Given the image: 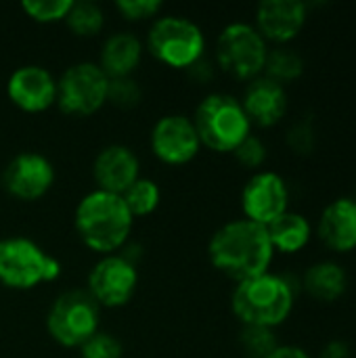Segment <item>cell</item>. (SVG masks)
<instances>
[{
	"label": "cell",
	"mask_w": 356,
	"mask_h": 358,
	"mask_svg": "<svg viewBox=\"0 0 356 358\" xmlns=\"http://www.w3.org/2000/svg\"><path fill=\"white\" fill-rule=\"evenodd\" d=\"M269 46L260 31L250 23L227 25L216 42L218 65L237 80H254L264 71Z\"/></svg>",
	"instance_id": "8"
},
{
	"label": "cell",
	"mask_w": 356,
	"mask_h": 358,
	"mask_svg": "<svg viewBox=\"0 0 356 358\" xmlns=\"http://www.w3.org/2000/svg\"><path fill=\"white\" fill-rule=\"evenodd\" d=\"M126 208L130 210L132 218H145L149 214H153L162 201V191L157 187V182L149 180V178H138L134 185H130L124 195H122Z\"/></svg>",
	"instance_id": "23"
},
{
	"label": "cell",
	"mask_w": 356,
	"mask_h": 358,
	"mask_svg": "<svg viewBox=\"0 0 356 358\" xmlns=\"http://www.w3.org/2000/svg\"><path fill=\"white\" fill-rule=\"evenodd\" d=\"M6 96L25 113H42L57 103V80L40 65H23L10 73Z\"/></svg>",
	"instance_id": "14"
},
{
	"label": "cell",
	"mask_w": 356,
	"mask_h": 358,
	"mask_svg": "<svg viewBox=\"0 0 356 358\" xmlns=\"http://www.w3.org/2000/svg\"><path fill=\"white\" fill-rule=\"evenodd\" d=\"M115 8L126 21H145L157 17L164 4L159 0H118Z\"/></svg>",
	"instance_id": "29"
},
{
	"label": "cell",
	"mask_w": 356,
	"mask_h": 358,
	"mask_svg": "<svg viewBox=\"0 0 356 358\" xmlns=\"http://www.w3.org/2000/svg\"><path fill=\"white\" fill-rule=\"evenodd\" d=\"M73 0H23L21 8L23 13L38 21V23H55L65 21Z\"/></svg>",
	"instance_id": "25"
},
{
	"label": "cell",
	"mask_w": 356,
	"mask_h": 358,
	"mask_svg": "<svg viewBox=\"0 0 356 358\" xmlns=\"http://www.w3.org/2000/svg\"><path fill=\"white\" fill-rule=\"evenodd\" d=\"M92 174L101 191L124 195V191L141 178V162L130 147L109 145L97 155Z\"/></svg>",
	"instance_id": "16"
},
{
	"label": "cell",
	"mask_w": 356,
	"mask_h": 358,
	"mask_svg": "<svg viewBox=\"0 0 356 358\" xmlns=\"http://www.w3.org/2000/svg\"><path fill=\"white\" fill-rule=\"evenodd\" d=\"M138 285L134 262L124 254L103 256L88 275V294L99 308L126 306Z\"/></svg>",
	"instance_id": "10"
},
{
	"label": "cell",
	"mask_w": 356,
	"mask_h": 358,
	"mask_svg": "<svg viewBox=\"0 0 356 358\" xmlns=\"http://www.w3.org/2000/svg\"><path fill=\"white\" fill-rule=\"evenodd\" d=\"M99 304L88 292L61 294L46 315L48 336L65 348H82L99 329Z\"/></svg>",
	"instance_id": "7"
},
{
	"label": "cell",
	"mask_w": 356,
	"mask_h": 358,
	"mask_svg": "<svg viewBox=\"0 0 356 358\" xmlns=\"http://www.w3.org/2000/svg\"><path fill=\"white\" fill-rule=\"evenodd\" d=\"M61 264L27 237L0 239V283L8 289L27 292L59 279Z\"/></svg>",
	"instance_id": "5"
},
{
	"label": "cell",
	"mask_w": 356,
	"mask_h": 358,
	"mask_svg": "<svg viewBox=\"0 0 356 358\" xmlns=\"http://www.w3.org/2000/svg\"><path fill=\"white\" fill-rule=\"evenodd\" d=\"M355 201H356V197H355Z\"/></svg>",
	"instance_id": "34"
},
{
	"label": "cell",
	"mask_w": 356,
	"mask_h": 358,
	"mask_svg": "<svg viewBox=\"0 0 356 358\" xmlns=\"http://www.w3.org/2000/svg\"><path fill=\"white\" fill-rule=\"evenodd\" d=\"M304 289L319 302H336L346 292V273L336 262H317L304 275Z\"/></svg>",
	"instance_id": "21"
},
{
	"label": "cell",
	"mask_w": 356,
	"mask_h": 358,
	"mask_svg": "<svg viewBox=\"0 0 356 358\" xmlns=\"http://www.w3.org/2000/svg\"><path fill=\"white\" fill-rule=\"evenodd\" d=\"M143 57V42L130 31L111 34L101 46V61L97 63L103 73L113 78H132Z\"/></svg>",
	"instance_id": "19"
},
{
	"label": "cell",
	"mask_w": 356,
	"mask_h": 358,
	"mask_svg": "<svg viewBox=\"0 0 356 358\" xmlns=\"http://www.w3.org/2000/svg\"><path fill=\"white\" fill-rule=\"evenodd\" d=\"M109 78L97 63H76L57 80V105L73 117L94 115L107 103Z\"/></svg>",
	"instance_id": "9"
},
{
	"label": "cell",
	"mask_w": 356,
	"mask_h": 358,
	"mask_svg": "<svg viewBox=\"0 0 356 358\" xmlns=\"http://www.w3.org/2000/svg\"><path fill=\"white\" fill-rule=\"evenodd\" d=\"M65 23L69 25V29L80 36V38H90V36H97L103 25H105V15L101 10L99 4L94 2H73L67 17H65Z\"/></svg>",
	"instance_id": "24"
},
{
	"label": "cell",
	"mask_w": 356,
	"mask_h": 358,
	"mask_svg": "<svg viewBox=\"0 0 356 358\" xmlns=\"http://www.w3.org/2000/svg\"><path fill=\"white\" fill-rule=\"evenodd\" d=\"M124 348L118 338L105 331H97L82 348L80 357L82 358H122Z\"/></svg>",
	"instance_id": "28"
},
{
	"label": "cell",
	"mask_w": 356,
	"mask_h": 358,
	"mask_svg": "<svg viewBox=\"0 0 356 358\" xmlns=\"http://www.w3.org/2000/svg\"><path fill=\"white\" fill-rule=\"evenodd\" d=\"M241 105L252 124L271 128L287 113V92L279 82L258 76L248 84Z\"/></svg>",
	"instance_id": "17"
},
{
	"label": "cell",
	"mask_w": 356,
	"mask_h": 358,
	"mask_svg": "<svg viewBox=\"0 0 356 358\" xmlns=\"http://www.w3.org/2000/svg\"><path fill=\"white\" fill-rule=\"evenodd\" d=\"M321 358H348V348L342 344H329Z\"/></svg>",
	"instance_id": "33"
},
{
	"label": "cell",
	"mask_w": 356,
	"mask_h": 358,
	"mask_svg": "<svg viewBox=\"0 0 356 358\" xmlns=\"http://www.w3.org/2000/svg\"><path fill=\"white\" fill-rule=\"evenodd\" d=\"M0 182L10 197L19 201H36L52 189L55 168L42 153H19L6 164Z\"/></svg>",
	"instance_id": "11"
},
{
	"label": "cell",
	"mask_w": 356,
	"mask_h": 358,
	"mask_svg": "<svg viewBox=\"0 0 356 358\" xmlns=\"http://www.w3.org/2000/svg\"><path fill=\"white\" fill-rule=\"evenodd\" d=\"M73 224L78 237L86 248L97 254L109 256L124 248L134 218L126 208L122 195L94 189L80 199Z\"/></svg>",
	"instance_id": "2"
},
{
	"label": "cell",
	"mask_w": 356,
	"mask_h": 358,
	"mask_svg": "<svg viewBox=\"0 0 356 358\" xmlns=\"http://www.w3.org/2000/svg\"><path fill=\"white\" fill-rule=\"evenodd\" d=\"M306 23V4L300 0H264L256 8V29L264 40L287 44Z\"/></svg>",
	"instance_id": "15"
},
{
	"label": "cell",
	"mask_w": 356,
	"mask_h": 358,
	"mask_svg": "<svg viewBox=\"0 0 356 358\" xmlns=\"http://www.w3.org/2000/svg\"><path fill=\"white\" fill-rule=\"evenodd\" d=\"M193 126L201 145L216 153H233L252 134L241 101L225 92H214L197 105Z\"/></svg>",
	"instance_id": "4"
},
{
	"label": "cell",
	"mask_w": 356,
	"mask_h": 358,
	"mask_svg": "<svg viewBox=\"0 0 356 358\" xmlns=\"http://www.w3.org/2000/svg\"><path fill=\"white\" fill-rule=\"evenodd\" d=\"M304 71V61L302 57L285 46H279L275 50H269L266 63H264V76L279 82L281 86L285 82L298 80Z\"/></svg>",
	"instance_id": "22"
},
{
	"label": "cell",
	"mask_w": 356,
	"mask_h": 358,
	"mask_svg": "<svg viewBox=\"0 0 356 358\" xmlns=\"http://www.w3.org/2000/svg\"><path fill=\"white\" fill-rule=\"evenodd\" d=\"M141 86L134 78H113L107 88V103L120 109H132L141 103Z\"/></svg>",
	"instance_id": "27"
},
{
	"label": "cell",
	"mask_w": 356,
	"mask_h": 358,
	"mask_svg": "<svg viewBox=\"0 0 356 358\" xmlns=\"http://www.w3.org/2000/svg\"><path fill=\"white\" fill-rule=\"evenodd\" d=\"M271 245L281 254H296L311 241V222L296 212H285L266 227Z\"/></svg>",
	"instance_id": "20"
},
{
	"label": "cell",
	"mask_w": 356,
	"mask_h": 358,
	"mask_svg": "<svg viewBox=\"0 0 356 358\" xmlns=\"http://www.w3.org/2000/svg\"><path fill=\"white\" fill-rule=\"evenodd\" d=\"M208 256L216 271L241 283L269 273L275 250L266 227L239 218L222 224L212 235Z\"/></svg>",
	"instance_id": "1"
},
{
	"label": "cell",
	"mask_w": 356,
	"mask_h": 358,
	"mask_svg": "<svg viewBox=\"0 0 356 358\" xmlns=\"http://www.w3.org/2000/svg\"><path fill=\"white\" fill-rule=\"evenodd\" d=\"M290 191L285 180L275 172L254 174L241 193V208L248 220L269 227L281 214L287 212Z\"/></svg>",
	"instance_id": "13"
},
{
	"label": "cell",
	"mask_w": 356,
	"mask_h": 358,
	"mask_svg": "<svg viewBox=\"0 0 356 358\" xmlns=\"http://www.w3.org/2000/svg\"><path fill=\"white\" fill-rule=\"evenodd\" d=\"M287 143L296 153H311L315 149V128L311 120H300L298 124H294L287 134Z\"/></svg>",
	"instance_id": "31"
},
{
	"label": "cell",
	"mask_w": 356,
	"mask_h": 358,
	"mask_svg": "<svg viewBox=\"0 0 356 358\" xmlns=\"http://www.w3.org/2000/svg\"><path fill=\"white\" fill-rule=\"evenodd\" d=\"M231 306L245 327L275 329L287 321L294 308V289L279 277L264 273L260 277L237 283Z\"/></svg>",
	"instance_id": "3"
},
{
	"label": "cell",
	"mask_w": 356,
	"mask_h": 358,
	"mask_svg": "<svg viewBox=\"0 0 356 358\" xmlns=\"http://www.w3.org/2000/svg\"><path fill=\"white\" fill-rule=\"evenodd\" d=\"M149 52L164 65L189 69L204 59L206 38L197 23L187 17H157L147 36Z\"/></svg>",
	"instance_id": "6"
},
{
	"label": "cell",
	"mask_w": 356,
	"mask_h": 358,
	"mask_svg": "<svg viewBox=\"0 0 356 358\" xmlns=\"http://www.w3.org/2000/svg\"><path fill=\"white\" fill-rule=\"evenodd\" d=\"M266 358H311L298 346H277Z\"/></svg>",
	"instance_id": "32"
},
{
	"label": "cell",
	"mask_w": 356,
	"mask_h": 358,
	"mask_svg": "<svg viewBox=\"0 0 356 358\" xmlns=\"http://www.w3.org/2000/svg\"><path fill=\"white\" fill-rule=\"evenodd\" d=\"M319 239L334 252L348 254L356 250V201L340 197L332 201L317 224Z\"/></svg>",
	"instance_id": "18"
},
{
	"label": "cell",
	"mask_w": 356,
	"mask_h": 358,
	"mask_svg": "<svg viewBox=\"0 0 356 358\" xmlns=\"http://www.w3.org/2000/svg\"><path fill=\"white\" fill-rule=\"evenodd\" d=\"M235 157H237V162L241 164V166H245V168H260L262 164H264V159H266V147H264V143L258 138V136H254V134H250L235 151Z\"/></svg>",
	"instance_id": "30"
},
{
	"label": "cell",
	"mask_w": 356,
	"mask_h": 358,
	"mask_svg": "<svg viewBox=\"0 0 356 358\" xmlns=\"http://www.w3.org/2000/svg\"><path fill=\"white\" fill-rule=\"evenodd\" d=\"M277 338L273 329L266 327H245L241 331V348L250 358H266L277 348Z\"/></svg>",
	"instance_id": "26"
},
{
	"label": "cell",
	"mask_w": 356,
	"mask_h": 358,
	"mask_svg": "<svg viewBox=\"0 0 356 358\" xmlns=\"http://www.w3.org/2000/svg\"><path fill=\"white\" fill-rule=\"evenodd\" d=\"M201 141L187 115H164L151 130V151L168 166H185L197 157Z\"/></svg>",
	"instance_id": "12"
}]
</instances>
